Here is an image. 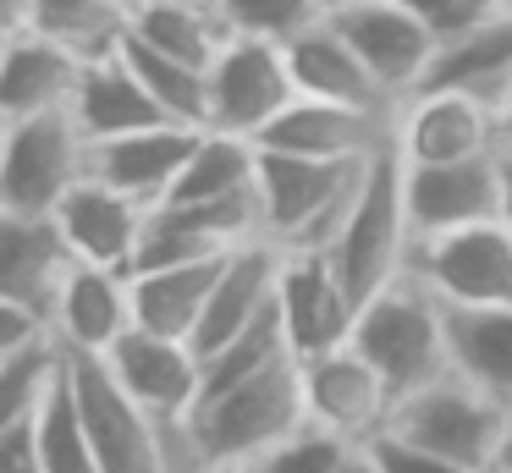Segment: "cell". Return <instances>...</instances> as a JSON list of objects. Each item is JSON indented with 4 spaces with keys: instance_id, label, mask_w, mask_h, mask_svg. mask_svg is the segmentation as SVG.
<instances>
[{
    "instance_id": "obj_1",
    "label": "cell",
    "mask_w": 512,
    "mask_h": 473,
    "mask_svg": "<svg viewBox=\"0 0 512 473\" xmlns=\"http://www.w3.org/2000/svg\"><path fill=\"white\" fill-rule=\"evenodd\" d=\"M331 264L342 275L347 297L358 308L375 292H386L391 281L413 270V220H408V165H402L397 143H380L369 154V171L358 182L347 220L331 237Z\"/></svg>"
},
{
    "instance_id": "obj_2",
    "label": "cell",
    "mask_w": 512,
    "mask_h": 473,
    "mask_svg": "<svg viewBox=\"0 0 512 473\" xmlns=\"http://www.w3.org/2000/svg\"><path fill=\"white\" fill-rule=\"evenodd\" d=\"M303 424H309V413H303L298 358H281L232 391L199 396L182 424V451H188L193 473L215 468V462H259Z\"/></svg>"
},
{
    "instance_id": "obj_3",
    "label": "cell",
    "mask_w": 512,
    "mask_h": 473,
    "mask_svg": "<svg viewBox=\"0 0 512 473\" xmlns=\"http://www.w3.org/2000/svg\"><path fill=\"white\" fill-rule=\"evenodd\" d=\"M347 341H353V347L369 358V369L386 380V391L397 396V402L452 374V347H446V303L413 270L358 308L353 336H347Z\"/></svg>"
},
{
    "instance_id": "obj_4",
    "label": "cell",
    "mask_w": 512,
    "mask_h": 473,
    "mask_svg": "<svg viewBox=\"0 0 512 473\" xmlns=\"http://www.w3.org/2000/svg\"><path fill=\"white\" fill-rule=\"evenodd\" d=\"M61 363H67L83 429H89L105 473H193L188 451H182V429H171V424H160L155 413H144V407L122 391V380L111 374L105 358L61 352Z\"/></svg>"
},
{
    "instance_id": "obj_5",
    "label": "cell",
    "mask_w": 512,
    "mask_h": 473,
    "mask_svg": "<svg viewBox=\"0 0 512 473\" xmlns=\"http://www.w3.org/2000/svg\"><path fill=\"white\" fill-rule=\"evenodd\" d=\"M369 160H298V154L259 149V209H265V242L281 253L292 248H331L336 226L347 220Z\"/></svg>"
},
{
    "instance_id": "obj_6",
    "label": "cell",
    "mask_w": 512,
    "mask_h": 473,
    "mask_svg": "<svg viewBox=\"0 0 512 473\" xmlns=\"http://www.w3.org/2000/svg\"><path fill=\"white\" fill-rule=\"evenodd\" d=\"M507 418H512V407L501 396L468 385L463 374H446V380L402 396L391 407L386 429L413 440V446H424V451H435V457L463 462L474 473H496L501 440H507Z\"/></svg>"
},
{
    "instance_id": "obj_7",
    "label": "cell",
    "mask_w": 512,
    "mask_h": 473,
    "mask_svg": "<svg viewBox=\"0 0 512 473\" xmlns=\"http://www.w3.org/2000/svg\"><path fill=\"white\" fill-rule=\"evenodd\" d=\"M89 176V138L72 110L6 121L0 138V209L56 215L61 198Z\"/></svg>"
},
{
    "instance_id": "obj_8",
    "label": "cell",
    "mask_w": 512,
    "mask_h": 473,
    "mask_svg": "<svg viewBox=\"0 0 512 473\" xmlns=\"http://www.w3.org/2000/svg\"><path fill=\"white\" fill-rule=\"evenodd\" d=\"M391 143L408 165H457L501 154V110L463 88H419L391 116Z\"/></svg>"
},
{
    "instance_id": "obj_9",
    "label": "cell",
    "mask_w": 512,
    "mask_h": 473,
    "mask_svg": "<svg viewBox=\"0 0 512 473\" xmlns=\"http://www.w3.org/2000/svg\"><path fill=\"white\" fill-rule=\"evenodd\" d=\"M292 99H298V83L287 66V44L232 33L210 61V121L204 127L259 138Z\"/></svg>"
},
{
    "instance_id": "obj_10",
    "label": "cell",
    "mask_w": 512,
    "mask_h": 473,
    "mask_svg": "<svg viewBox=\"0 0 512 473\" xmlns=\"http://www.w3.org/2000/svg\"><path fill=\"white\" fill-rule=\"evenodd\" d=\"M413 275L452 308H512V226L490 220L419 242Z\"/></svg>"
},
{
    "instance_id": "obj_11",
    "label": "cell",
    "mask_w": 512,
    "mask_h": 473,
    "mask_svg": "<svg viewBox=\"0 0 512 473\" xmlns=\"http://www.w3.org/2000/svg\"><path fill=\"white\" fill-rule=\"evenodd\" d=\"M298 380H303V413H309V424L331 429L342 440H358V446L386 435L397 396L386 391V380L369 369V358L353 341H342L331 352H314V358H298Z\"/></svg>"
},
{
    "instance_id": "obj_12",
    "label": "cell",
    "mask_w": 512,
    "mask_h": 473,
    "mask_svg": "<svg viewBox=\"0 0 512 473\" xmlns=\"http://www.w3.org/2000/svg\"><path fill=\"white\" fill-rule=\"evenodd\" d=\"M325 17H331V28L353 44L358 61L375 72V83L386 88L397 105L408 94H419V83H424V72H430L441 44H435V33L424 28L402 0H342V6H331Z\"/></svg>"
},
{
    "instance_id": "obj_13",
    "label": "cell",
    "mask_w": 512,
    "mask_h": 473,
    "mask_svg": "<svg viewBox=\"0 0 512 473\" xmlns=\"http://www.w3.org/2000/svg\"><path fill=\"white\" fill-rule=\"evenodd\" d=\"M501 154H479V160H457V165H408L402 160L408 165L413 248L430 237H446V231L501 220V204H507V165H501Z\"/></svg>"
},
{
    "instance_id": "obj_14",
    "label": "cell",
    "mask_w": 512,
    "mask_h": 473,
    "mask_svg": "<svg viewBox=\"0 0 512 473\" xmlns=\"http://www.w3.org/2000/svg\"><path fill=\"white\" fill-rule=\"evenodd\" d=\"M276 314H281V330H287L292 358H314V352H331L353 336L358 303L347 297L331 253L325 248H292V253H281Z\"/></svg>"
},
{
    "instance_id": "obj_15",
    "label": "cell",
    "mask_w": 512,
    "mask_h": 473,
    "mask_svg": "<svg viewBox=\"0 0 512 473\" xmlns=\"http://www.w3.org/2000/svg\"><path fill=\"white\" fill-rule=\"evenodd\" d=\"M111 374L122 380V391L133 396L144 413H155L160 424L182 429L199 402V374H204V358L193 352V341H177V336H155V330L133 325L111 352H105Z\"/></svg>"
},
{
    "instance_id": "obj_16",
    "label": "cell",
    "mask_w": 512,
    "mask_h": 473,
    "mask_svg": "<svg viewBox=\"0 0 512 473\" xmlns=\"http://www.w3.org/2000/svg\"><path fill=\"white\" fill-rule=\"evenodd\" d=\"M149 215H155V209L127 198L122 187L100 182V176H83V182L61 198L56 226H61V237H67L72 259L133 275L138 253H144V237H149Z\"/></svg>"
},
{
    "instance_id": "obj_17",
    "label": "cell",
    "mask_w": 512,
    "mask_h": 473,
    "mask_svg": "<svg viewBox=\"0 0 512 473\" xmlns=\"http://www.w3.org/2000/svg\"><path fill=\"white\" fill-rule=\"evenodd\" d=\"M127 330H133V275L72 259L67 281H61V297H56V314H50L56 347L105 358Z\"/></svg>"
},
{
    "instance_id": "obj_18",
    "label": "cell",
    "mask_w": 512,
    "mask_h": 473,
    "mask_svg": "<svg viewBox=\"0 0 512 473\" xmlns=\"http://www.w3.org/2000/svg\"><path fill=\"white\" fill-rule=\"evenodd\" d=\"M204 127H182V121H155V127L122 132V138L89 143V176L122 187L127 198L160 209L177 187L182 165H188L193 143H199Z\"/></svg>"
},
{
    "instance_id": "obj_19",
    "label": "cell",
    "mask_w": 512,
    "mask_h": 473,
    "mask_svg": "<svg viewBox=\"0 0 512 473\" xmlns=\"http://www.w3.org/2000/svg\"><path fill=\"white\" fill-rule=\"evenodd\" d=\"M386 138H391V116H369V110L298 94L254 143L265 154H298V160H369Z\"/></svg>"
},
{
    "instance_id": "obj_20",
    "label": "cell",
    "mask_w": 512,
    "mask_h": 473,
    "mask_svg": "<svg viewBox=\"0 0 512 473\" xmlns=\"http://www.w3.org/2000/svg\"><path fill=\"white\" fill-rule=\"evenodd\" d=\"M72 270V248L61 237L56 215H17L0 209V297L34 308L50 325L61 281Z\"/></svg>"
},
{
    "instance_id": "obj_21",
    "label": "cell",
    "mask_w": 512,
    "mask_h": 473,
    "mask_svg": "<svg viewBox=\"0 0 512 473\" xmlns=\"http://www.w3.org/2000/svg\"><path fill=\"white\" fill-rule=\"evenodd\" d=\"M276 281H281V248L276 242H248V248H237L232 259L221 264V275H215L210 308H204L199 330H193V352L210 358V352H221L226 341H237L243 330H254L259 319L276 308Z\"/></svg>"
},
{
    "instance_id": "obj_22",
    "label": "cell",
    "mask_w": 512,
    "mask_h": 473,
    "mask_svg": "<svg viewBox=\"0 0 512 473\" xmlns=\"http://www.w3.org/2000/svg\"><path fill=\"white\" fill-rule=\"evenodd\" d=\"M287 66L292 83H298L303 99H325V105H347V110H369V116H397V99L375 83L358 50L331 28V17L314 22L309 33L287 44Z\"/></svg>"
},
{
    "instance_id": "obj_23",
    "label": "cell",
    "mask_w": 512,
    "mask_h": 473,
    "mask_svg": "<svg viewBox=\"0 0 512 473\" xmlns=\"http://www.w3.org/2000/svg\"><path fill=\"white\" fill-rule=\"evenodd\" d=\"M83 61L61 50L56 39L23 28L0 55V121H28L50 110H72Z\"/></svg>"
},
{
    "instance_id": "obj_24",
    "label": "cell",
    "mask_w": 512,
    "mask_h": 473,
    "mask_svg": "<svg viewBox=\"0 0 512 473\" xmlns=\"http://www.w3.org/2000/svg\"><path fill=\"white\" fill-rule=\"evenodd\" d=\"M232 259V253H226ZM226 259H188V264H155V270H133V325L155 330V336L193 341L204 308H210L215 275Z\"/></svg>"
},
{
    "instance_id": "obj_25",
    "label": "cell",
    "mask_w": 512,
    "mask_h": 473,
    "mask_svg": "<svg viewBox=\"0 0 512 473\" xmlns=\"http://www.w3.org/2000/svg\"><path fill=\"white\" fill-rule=\"evenodd\" d=\"M72 116H78V127H83L89 143H105V138H122V132H138V127L166 121L160 105L144 94V83L133 77V66H127L122 50L83 66L78 94H72Z\"/></svg>"
},
{
    "instance_id": "obj_26",
    "label": "cell",
    "mask_w": 512,
    "mask_h": 473,
    "mask_svg": "<svg viewBox=\"0 0 512 473\" xmlns=\"http://www.w3.org/2000/svg\"><path fill=\"white\" fill-rule=\"evenodd\" d=\"M419 88H463V94L501 105V94L512 88V6L501 17H490L485 28L441 44Z\"/></svg>"
},
{
    "instance_id": "obj_27",
    "label": "cell",
    "mask_w": 512,
    "mask_h": 473,
    "mask_svg": "<svg viewBox=\"0 0 512 473\" xmlns=\"http://www.w3.org/2000/svg\"><path fill=\"white\" fill-rule=\"evenodd\" d=\"M452 374L512 407V308H452L446 303Z\"/></svg>"
},
{
    "instance_id": "obj_28",
    "label": "cell",
    "mask_w": 512,
    "mask_h": 473,
    "mask_svg": "<svg viewBox=\"0 0 512 473\" xmlns=\"http://www.w3.org/2000/svg\"><path fill=\"white\" fill-rule=\"evenodd\" d=\"M133 33L166 55H182L193 66H210L221 44L232 39L221 6L210 0H138L133 6Z\"/></svg>"
},
{
    "instance_id": "obj_29",
    "label": "cell",
    "mask_w": 512,
    "mask_h": 473,
    "mask_svg": "<svg viewBox=\"0 0 512 473\" xmlns=\"http://www.w3.org/2000/svg\"><path fill=\"white\" fill-rule=\"evenodd\" d=\"M122 55L133 66V77L144 83V94L160 105L166 121H182V127H204L210 121V66H193L182 55H166L155 44H144L138 33L122 39Z\"/></svg>"
},
{
    "instance_id": "obj_30",
    "label": "cell",
    "mask_w": 512,
    "mask_h": 473,
    "mask_svg": "<svg viewBox=\"0 0 512 473\" xmlns=\"http://www.w3.org/2000/svg\"><path fill=\"white\" fill-rule=\"evenodd\" d=\"M34 33L56 39L89 66L122 50V39L133 33V0H39Z\"/></svg>"
},
{
    "instance_id": "obj_31",
    "label": "cell",
    "mask_w": 512,
    "mask_h": 473,
    "mask_svg": "<svg viewBox=\"0 0 512 473\" xmlns=\"http://www.w3.org/2000/svg\"><path fill=\"white\" fill-rule=\"evenodd\" d=\"M34 440H39V457H45V473H105L100 451H94L89 429H83L67 363L56 369V380H50L45 402H39V413H34Z\"/></svg>"
},
{
    "instance_id": "obj_32",
    "label": "cell",
    "mask_w": 512,
    "mask_h": 473,
    "mask_svg": "<svg viewBox=\"0 0 512 473\" xmlns=\"http://www.w3.org/2000/svg\"><path fill=\"white\" fill-rule=\"evenodd\" d=\"M221 17L232 33L292 44L298 33H309L314 22H325V6L320 0H221Z\"/></svg>"
},
{
    "instance_id": "obj_33",
    "label": "cell",
    "mask_w": 512,
    "mask_h": 473,
    "mask_svg": "<svg viewBox=\"0 0 512 473\" xmlns=\"http://www.w3.org/2000/svg\"><path fill=\"white\" fill-rule=\"evenodd\" d=\"M353 451H358V440H342L320 424H303L259 457V473H342L353 462Z\"/></svg>"
},
{
    "instance_id": "obj_34",
    "label": "cell",
    "mask_w": 512,
    "mask_h": 473,
    "mask_svg": "<svg viewBox=\"0 0 512 473\" xmlns=\"http://www.w3.org/2000/svg\"><path fill=\"white\" fill-rule=\"evenodd\" d=\"M402 6L435 33V44H452V39H463V33L485 28L490 17H501L512 0H402Z\"/></svg>"
},
{
    "instance_id": "obj_35",
    "label": "cell",
    "mask_w": 512,
    "mask_h": 473,
    "mask_svg": "<svg viewBox=\"0 0 512 473\" xmlns=\"http://www.w3.org/2000/svg\"><path fill=\"white\" fill-rule=\"evenodd\" d=\"M369 457H375V473H474V468H463V462L435 457V451H424V446H413V440L391 435V429L369 440Z\"/></svg>"
},
{
    "instance_id": "obj_36",
    "label": "cell",
    "mask_w": 512,
    "mask_h": 473,
    "mask_svg": "<svg viewBox=\"0 0 512 473\" xmlns=\"http://www.w3.org/2000/svg\"><path fill=\"white\" fill-rule=\"evenodd\" d=\"M45 341H56V336H50V325L34 314V308L0 297V363L17 358V352H28V347H45Z\"/></svg>"
},
{
    "instance_id": "obj_37",
    "label": "cell",
    "mask_w": 512,
    "mask_h": 473,
    "mask_svg": "<svg viewBox=\"0 0 512 473\" xmlns=\"http://www.w3.org/2000/svg\"><path fill=\"white\" fill-rule=\"evenodd\" d=\"M0 473H45V457H39V440L34 424L0 435Z\"/></svg>"
},
{
    "instance_id": "obj_38",
    "label": "cell",
    "mask_w": 512,
    "mask_h": 473,
    "mask_svg": "<svg viewBox=\"0 0 512 473\" xmlns=\"http://www.w3.org/2000/svg\"><path fill=\"white\" fill-rule=\"evenodd\" d=\"M34 11H39V0H0V22H6L12 33L34 28Z\"/></svg>"
},
{
    "instance_id": "obj_39",
    "label": "cell",
    "mask_w": 512,
    "mask_h": 473,
    "mask_svg": "<svg viewBox=\"0 0 512 473\" xmlns=\"http://www.w3.org/2000/svg\"><path fill=\"white\" fill-rule=\"evenodd\" d=\"M501 143H507V149H512V88H507V94H501Z\"/></svg>"
},
{
    "instance_id": "obj_40",
    "label": "cell",
    "mask_w": 512,
    "mask_h": 473,
    "mask_svg": "<svg viewBox=\"0 0 512 473\" xmlns=\"http://www.w3.org/2000/svg\"><path fill=\"white\" fill-rule=\"evenodd\" d=\"M342 473H375V457H369V446H358V451H353V462H347Z\"/></svg>"
},
{
    "instance_id": "obj_41",
    "label": "cell",
    "mask_w": 512,
    "mask_h": 473,
    "mask_svg": "<svg viewBox=\"0 0 512 473\" xmlns=\"http://www.w3.org/2000/svg\"><path fill=\"white\" fill-rule=\"evenodd\" d=\"M199 473H259V462H215V468H199Z\"/></svg>"
},
{
    "instance_id": "obj_42",
    "label": "cell",
    "mask_w": 512,
    "mask_h": 473,
    "mask_svg": "<svg viewBox=\"0 0 512 473\" xmlns=\"http://www.w3.org/2000/svg\"><path fill=\"white\" fill-rule=\"evenodd\" d=\"M496 473H512V418H507V440H501V457H496Z\"/></svg>"
},
{
    "instance_id": "obj_43",
    "label": "cell",
    "mask_w": 512,
    "mask_h": 473,
    "mask_svg": "<svg viewBox=\"0 0 512 473\" xmlns=\"http://www.w3.org/2000/svg\"><path fill=\"white\" fill-rule=\"evenodd\" d=\"M501 165H507V204H501V220H507V226H512V149L501 154Z\"/></svg>"
},
{
    "instance_id": "obj_44",
    "label": "cell",
    "mask_w": 512,
    "mask_h": 473,
    "mask_svg": "<svg viewBox=\"0 0 512 473\" xmlns=\"http://www.w3.org/2000/svg\"><path fill=\"white\" fill-rule=\"evenodd\" d=\"M12 39H17V33L6 28V22H0V55H6V44H12Z\"/></svg>"
},
{
    "instance_id": "obj_45",
    "label": "cell",
    "mask_w": 512,
    "mask_h": 473,
    "mask_svg": "<svg viewBox=\"0 0 512 473\" xmlns=\"http://www.w3.org/2000/svg\"><path fill=\"white\" fill-rule=\"evenodd\" d=\"M320 6H325V11H331V6H342V0H320Z\"/></svg>"
},
{
    "instance_id": "obj_46",
    "label": "cell",
    "mask_w": 512,
    "mask_h": 473,
    "mask_svg": "<svg viewBox=\"0 0 512 473\" xmlns=\"http://www.w3.org/2000/svg\"><path fill=\"white\" fill-rule=\"evenodd\" d=\"M0 138H6V121H0Z\"/></svg>"
},
{
    "instance_id": "obj_47",
    "label": "cell",
    "mask_w": 512,
    "mask_h": 473,
    "mask_svg": "<svg viewBox=\"0 0 512 473\" xmlns=\"http://www.w3.org/2000/svg\"><path fill=\"white\" fill-rule=\"evenodd\" d=\"M210 6H221V0H210Z\"/></svg>"
},
{
    "instance_id": "obj_48",
    "label": "cell",
    "mask_w": 512,
    "mask_h": 473,
    "mask_svg": "<svg viewBox=\"0 0 512 473\" xmlns=\"http://www.w3.org/2000/svg\"><path fill=\"white\" fill-rule=\"evenodd\" d=\"M133 6H138V0H133Z\"/></svg>"
}]
</instances>
